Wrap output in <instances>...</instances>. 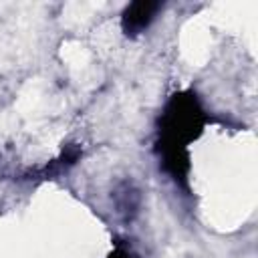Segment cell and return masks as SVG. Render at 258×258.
<instances>
[{"mask_svg": "<svg viewBox=\"0 0 258 258\" xmlns=\"http://www.w3.org/2000/svg\"><path fill=\"white\" fill-rule=\"evenodd\" d=\"M159 2H135V4H131L127 10H125V14H123V28H125V32L129 34H135V32H139V30H143L149 22H151V18H153V14L159 10Z\"/></svg>", "mask_w": 258, "mask_h": 258, "instance_id": "cell-1", "label": "cell"}]
</instances>
